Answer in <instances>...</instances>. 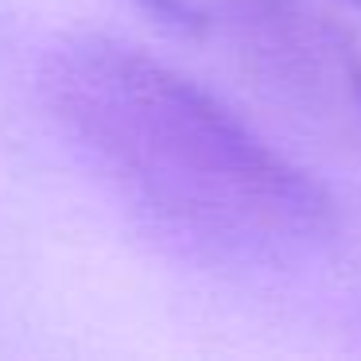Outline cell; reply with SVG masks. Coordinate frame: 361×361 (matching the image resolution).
<instances>
[{
    "label": "cell",
    "instance_id": "6da1fadb",
    "mask_svg": "<svg viewBox=\"0 0 361 361\" xmlns=\"http://www.w3.org/2000/svg\"><path fill=\"white\" fill-rule=\"evenodd\" d=\"M63 121L152 210L214 241H319L334 198L210 90L125 43L78 39L47 74Z\"/></svg>",
    "mask_w": 361,
    "mask_h": 361
},
{
    "label": "cell",
    "instance_id": "7a4b0ae2",
    "mask_svg": "<svg viewBox=\"0 0 361 361\" xmlns=\"http://www.w3.org/2000/svg\"><path fill=\"white\" fill-rule=\"evenodd\" d=\"M148 12H156V20H164V24H175L183 27V32H198V27L206 24L202 12L190 4V0H140Z\"/></svg>",
    "mask_w": 361,
    "mask_h": 361
},
{
    "label": "cell",
    "instance_id": "3957f363",
    "mask_svg": "<svg viewBox=\"0 0 361 361\" xmlns=\"http://www.w3.org/2000/svg\"><path fill=\"white\" fill-rule=\"evenodd\" d=\"M350 90H353V97H357V105H361V59L350 63Z\"/></svg>",
    "mask_w": 361,
    "mask_h": 361
},
{
    "label": "cell",
    "instance_id": "277c9868",
    "mask_svg": "<svg viewBox=\"0 0 361 361\" xmlns=\"http://www.w3.org/2000/svg\"><path fill=\"white\" fill-rule=\"evenodd\" d=\"M345 4H350V8H357V12H361V0H345Z\"/></svg>",
    "mask_w": 361,
    "mask_h": 361
}]
</instances>
